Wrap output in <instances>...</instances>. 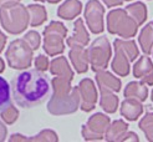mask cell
I'll use <instances>...</instances> for the list:
<instances>
[{
    "mask_svg": "<svg viewBox=\"0 0 153 142\" xmlns=\"http://www.w3.org/2000/svg\"><path fill=\"white\" fill-rule=\"evenodd\" d=\"M126 11L127 14L131 16L137 25H142V22L146 21L147 19V9H146V5L140 3V1H136L131 5H128L126 7Z\"/></svg>",
    "mask_w": 153,
    "mask_h": 142,
    "instance_id": "cell-21",
    "label": "cell"
},
{
    "mask_svg": "<svg viewBox=\"0 0 153 142\" xmlns=\"http://www.w3.org/2000/svg\"><path fill=\"white\" fill-rule=\"evenodd\" d=\"M125 97H129V99H136L141 102H143L148 96V88L143 85V82H129L127 84L125 91H123Z\"/></svg>",
    "mask_w": 153,
    "mask_h": 142,
    "instance_id": "cell-20",
    "label": "cell"
},
{
    "mask_svg": "<svg viewBox=\"0 0 153 142\" xmlns=\"http://www.w3.org/2000/svg\"><path fill=\"white\" fill-rule=\"evenodd\" d=\"M24 40L30 45V48L33 50H36L39 49L40 46V42H41V37H40V34L37 31H29L25 36H24Z\"/></svg>",
    "mask_w": 153,
    "mask_h": 142,
    "instance_id": "cell-30",
    "label": "cell"
},
{
    "mask_svg": "<svg viewBox=\"0 0 153 142\" xmlns=\"http://www.w3.org/2000/svg\"><path fill=\"white\" fill-rule=\"evenodd\" d=\"M88 62L94 71L105 70L111 59V44L106 37H97L87 49Z\"/></svg>",
    "mask_w": 153,
    "mask_h": 142,
    "instance_id": "cell-7",
    "label": "cell"
},
{
    "mask_svg": "<svg viewBox=\"0 0 153 142\" xmlns=\"http://www.w3.org/2000/svg\"><path fill=\"white\" fill-rule=\"evenodd\" d=\"M152 24H153V21H152Z\"/></svg>",
    "mask_w": 153,
    "mask_h": 142,
    "instance_id": "cell-42",
    "label": "cell"
},
{
    "mask_svg": "<svg viewBox=\"0 0 153 142\" xmlns=\"http://www.w3.org/2000/svg\"><path fill=\"white\" fill-rule=\"evenodd\" d=\"M5 70V64H4V61H3V59L0 57V72H3Z\"/></svg>",
    "mask_w": 153,
    "mask_h": 142,
    "instance_id": "cell-37",
    "label": "cell"
},
{
    "mask_svg": "<svg viewBox=\"0 0 153 142\" xmlns=\"http://www.w3.org/2000/svg\"><path fill=\"white\" fill-rule=\"evenodd\" d=\"M122 141H134V142H138V136L134 133V132H128L125 135V137L122 138Z\"/></svg>",
    "mask_w": 153,
    "mask_h": 142,
    "instance_id": "cell-32",
    "label": "cell"
},
{
    "mask_svg": "<svg viewBox=\"0 0 153 142\" xmlns=\"http://www.w3.org/2000/svg\"><path fill=\"white\" fill-rule=\"evenodd\" d=\"M103 13L105 7L98 0H90L85 6V19L92 34L103 31Z\"/></svg>",
    "mask_w": 153,
    "mask_h": 142,
    "instance_id": "cell-9",
    "label": "cell"
},
{
    "mask_svg": "<svg viewBox=\"0 0 153 142\" xmlns=\"http://www.w3.org/2000/svg\"><path fill=\"white\" fill-rule=\"evenodd\" d=\"M90 41V35L83 25L82 19H77L74 24V35L67 39V45L70 48L75 46H86Z\"/></svg>",
    "mask_w": 153,
    "mask_h": 142,
    "instance_id": "cell-12",
    "label": "cell"
},
{
    "mask_svg": "<svg viewBox=\"0 0 153 142\" xmlns=\"http://www.w3.org/2000/svg\"><path fill=\"white\" fill-rule=\"evenodd\" d=\"M96 81L100 90H105V91H114L118 92L121 90V81L114 77L111 72H107L103 70L97 71L96 74Z\"/></svg>",
    "mask_w": 153,
    "mask_h": 142,
    "instance_id": "cell-15",
    "label": "cell"
},
{
    "mask_svg": "<svg viewBox=\"0 0 153 142\" xmlns=\"http://www.w3.org/2000/svg\"><path fill=\"white\" fill-rule=\"evenodd\" d=\"M18 1H20V0H0V6L7 3H18Z\"/></svg>",
    "mask_w": 153,
    "mask_h": 142,
    "instance_id": "cell-36",
    "label": "cell"
},
{
    "mask_svg": "<svg viewBox=\"0 0 153 142\" xmlns=\"http://www.w3.org/2000/svg\"><path fill=\"white\" fill-rule=\"evenodd\" d=\"M151 99H152V102H153V90H152V96H151Z\"/></svg>",
    "mask_w": 153,
    "mask_h": 142,
    "instance_id": "cell-39",
    "label": "cell"
},
{
    "mask_svg": "<svg viewBox=\"0 0 153 142\" xmlns=\"http://www.w3.org/2000/svg\"><path fill=\"white\" fill-rule=\"evenodd\" d=\"M50 71L52 75H56V76H64L70 80L74 79V72L70 65H68L67 60L64 56H60L52 60L50 64Z\"/></svg>",
    "mask_w": 153,
    "mask_h": 142,
    "instance_id": "cell-19",
    "label": "cell"
},
{
    "mask_svg": "<svg viewBox=\"0 0 153 142\" xmlns=\"http://www.w3.org/2000/svg\"><path fill=\"white\" fill-rule=\"evenodd\" d=\"M136 21L129 16L126 10L114 9L107 15V29L111 34H117L121 37H133L137 33Z\"/></svg>",
    "mask_w": 153,
    "mask_h": 142,
    "instance_id": "cell-4",
    "label": "cell"
},
{
    "mask_svg": "<svg viewBox=\"0 0 153 142\" xmlns=\"http://www.w3.org/2000/svg\"><path fill=\"white\" fill-rule=\"evenodd\" d=\"M27 141H34V142H41V141H49V142H56L57 141V135L51 131V130H44L36 136L27 138Z\"/></svg>",
    "mask_w": 153,
    "mask_h": 142,
    "instance_id": "cell-29",
    "label": "cell"
},
{
    "mask_svg": "<svg viewBox=\"0 0 153 142\" xmlns=\"http://www.w3.org/2000/svg\"><path fill=\"white\" fill-rule=\"evenodd\" d=\"M113 45H117L118 48H121L123 50L127 56L129 57L131 61L136 60V57H138V49L136 46V42L133 40H121V39H116L113 42Z\"/></svg>",
    "mask_w": 153,
    "mask_h": 142,
    "instance_id": "cell-25",
    "label": "cell"
},
{
    "mask_svg": "<svg viewBox=\"0 0 153 142\" xmlns=\"http://www.w3.org/2000/svg\"><path fill=\"white\" fill-rule=\"evenodd\" d=\"M5 42H6V36L1 31H0V52L3 51V49L5 46Z\"/></svg>",
    "mask_w": 153,
    "mask_h": 142,
    "instance_id": "cell-35",
    "label": "cell"
},
{
    "mask_svg": "<svg viewBox=\"0 0 153 142\" xmlns=\"http://www.w3.org/2000/svg\"><path fill=\"white\" fill-rule=\"evenodd\" d=\"M71 62L75 67V70L79 74H85L88 70V56H87V50H85L82 46H75L71 48L70 54Z\"/></svg>",
    "mask_w": 153,
    "mask_h": 142,
    "instance_id": "cell-14",
    "label": "cell"
},
{
    "mask_svg": "<svg viewBox=\"0 0 153 142\" xmlns=\"http://www.w3.org/2000/svg\"><path fill=\"white\" fill-rule=\"evenodd\" d=\"M114 48V57L112 60V70L120 76H127L129 74V62L131 60L127 56L126 52L118 48L117 45H113Z\"/></svg>",
    "mask_w": 153,
    "mask_h": 142,
    "instance_id": "cell-13",
    "label": "cell"
},
{
    "mask_svg": "<svg viewBox=\"0 0 153 142\" xmlns=\"http://www.w3.org/2000/svg\"><path fill=\"white\" fill-rule=\"evenodd\" d=\"M140 129L144 132L148 141H153V112H148L141 120Z\"/></svg>",
    "mask_w": 153,
    "mask_h": 142,
    "instance_id": "cell-27",
    "label": "cell"
},
{
    "mask_svg": "<svg viewBox=\"0 0 153 142\" xmlns=\"http://www.w3.org/2000/svg\"><path fill=\"white\" fill-rule=\"evenodd\" d=\"M126 1H129V0H126Z\"/></svg>",
    "mask_w": 153,
    "mask_h": 142,
    "instance_id": "cell-41",
    "label": "cell"
},
{
    "mask_svg": "<svg viewBox=\"0 0 153 142\" xmlns=\"http://www.w3.org/2000/svg\"><path fill=\"white\" fill-rule=\"evenodd\" d=\"M6 133H7V131H6V127L4 126V123H3L1 121H0V142L5 140V137H6Z\"/></svg>",
    "mask_w": 153,
    "mask_h": 142,
    "instance_id": "cell-34",
    "label": "cell"
},
{
    "mask_svg": "<svg viewBox=\"0 0 153 142\" xmlns=\"http://www.w3.org/2000/svg\"><path fill=\"white\" fill-rule=\"evenodd\" d=\"M11 90L15 102L29 109L45 101L51 92V81L41 70H26L15 76Z\"/></svg>",
    "mask_w": 153,
    "mask_h": 142,
    "instance_id": "cell-1",
    "label": "cell"
},
{
    "mask_svg": "<svg viewBox=\"0 0 153 142\" xmlns=\"http://www.w3.org/2000/svg\"><path fill=\"white\" fill-rule=\"evenodd\" d=\"M18 117H19V111L16 110V107L11 106V105H9L6 109H4L1 111V118L7 125L14 123L18 120Z\"/></svg>",
    "mask_w": 153,
    "mask_h": 142,
    "instance_id": "cell-28",
    "label": "cell"
},
{
    "mask_svg": "<svg viewBox=\"0 0 153 142\" xmlns=\"http://www.w3.org/2000/svg\"><path fill=\"white\" fill-rule=\"evenodd\" d=\"M35 67L37 70H41V71L48 70V67H49V59L46 56H44V55H39L35 59Z\"/></svg>",
    "mask_w": 153,
    "mask_h": 142,
    "instance_id": "cell-31",
    "label": "cell"
},
{
    "mask_svg": "<svg viewBox=\"0 0 153 142\" xmlns=\"http://www.w3.org/2000/svg\"><path fill=\"white\" fill-rule=\"evenodd\" d=\"M82 10V4L79 0H66V1L59 6L57 9V15L60 18L66 19V20H71L76 18Z\"/></svg>",
    "mask_w": 153,
    "mask_h": 142,
    "instance_id": "cell-18",
    "label": "cell"
},
{
    "mask_svg": "<svg viewBox=\"0 0 153 142\" xmlns=\"http://www.w3.org/2000/svg\"><path fill=\"white\" fill-rule=\"evenodd\" d=\"M111 123L108 116L102 114H95L88 118L85 126H82V136L87 141L92 140H102L103 133L106 132L107 127Z\"/></svg>",
    "mask_w": 153,
    "mask_h": 142,
    "instance_id": "cell-8",
    "label": "cell"
},
{
    "mask_svg": "<svg viewBox=\"0 0 153 142\" xmlns=\"http://www.w3.org/2000/svg\"><path fill=\"white\" fill-rule=\"evenodd\" d=\"M142 103L136 99H129L126 97V100L121 105V115L125 116L128 121H136L142 115Z\"/></svg>",
    "mask_w": 153,
    "mask_h": 142,
    "instance_id": "cell-16",
    "label": "cell"
},
{
    "mask_svg": "<svg viewBox=\"0 0 153 142\" xmlns=\"http://www.w3.org/2000/svg\"><path fill=\"white\" fill-rule=\"evenodd\" d=\"M36 1H44V0H36Z\"/></svg>",
    "mask_w": 153,
    "mask_h": 142,
    "instance_id": "cell-40",
    "label": "cell"
},
{
    "mask_svg": "<svg viewBox=\"0 0 153 142\" xmlns=\"http://www.w3.org/2000/svg\"><path fill=\"white\" fill-rule=\"evenodd\" d=\"M0 21L10 34H20L29 25L27 7L18 3H7L0 7Z\"/></svg>",
    "mask_w": 153,
    "mask_h": 142,
    "instance_id": "cell-3",
    "label": "cell"
},
{
    "mask_svg": "<svg viewBox=\"0 0 153 142\" xmlns=\"http://www.w3.org/2000/svg\"><path fill=\"white\" fill-rule=\"evenodd\" d=\"M27 13H29V24L31 26L41 25L48 18L46 10L41 5H29Z\"/></svg>",
    "mask_w": 153,
    "mask_h": 142,
    "instance_id": "cell-22",
    "label": "cell"
},
{
    "mask_svg": "<svg viewBox=\"0 0 153 142\" xmlns=\"http://www.w3.org/2000/svg\"><path fill=\"white\" fill-rule=\"evenodd\" d=\"M33 49L24 39L14 40L5 52L7 64L11 69L22 70L30 67L33 62Z\"/></svg>",
    "mask_w": 153,
    "mask_h": 142,
    "instance_id": "cell-5",
    "label": "cell"
},
{
    "mask_svg": "<svg viewBox=\"0 0 153 142\" xmlns=\"http://www.w3.org/2000/svg\"><path fill=\"white\" fill-rule=\"evenodd\" d=\"M67 29L60 21H51L44 30V50L48 55L55 56L64 52V39Z\"/></svg>",
    "mask_w": 153,
    "mask_h": 142,
    "instance_id": "cell-6",
    "label": "cell"
},
{
    "mask_svg": "<svg viewBox=\"0 0 153 142\" xmlns=\"http://www.w3.org/2000/svg\"><path fill=\"white\" fill-rule=\"evenodd\" d=\"M44 1H48V3H51V4H55V3H59L60 0H44Z\"/></svg>",
    "mask_w": 153,
    "mask_h": 142,
    "instance_id": "cell-38",
    "label": "cell"
},
{
    "mask_svg": "<svg viewBox=\"0 0 153 142\" xmlns=\"http://www.w3.org/2000/svg\"><path fill=\"white\" fill-rule=\"evenodd\" d=\"M140 44L142 51L144 54H151L152 48H153V24L149 22L142 29V31L140 34Z\"/></svg>",
    "mask_w": 153,
    "mask_h": 142,
    "instance_id": "cell-23",
    "label": "cell"
},
{
    "mask_svg": "<svg viewBox=\"0 0 153 142\" xmlns=\"http://www.w3.org/2000/svg\"><path fill=\"white\" fill-rule=\"evenodd\" d=\"M80 94V109L82 111H91L95 109L97 101V91L94 81L91 79H83L77 86Z\"/></svg>",
    "mask_w": 153,
    "mask_h": 142,
    "instance_id": "cell-10",
    "label": "cell"
},
{
    "mask_svg": "<svg viewBox=\"0 0 153 142\" xmlns=\"http://www.w3.org/2000/svg\"><path fill=\"white\" fill-rule=\"evenodd\" d=\"M102 1L106 4V6L113 7V6H118V5H121L123 0H102Z\"/></svg>",
    "mask_w": 153,
    "mask_h": 142,
    "instance_id": "cell-33",
    "label": "cell"
},
{
    "mask_svg": "<svg viewBox=\"0 0 153 142\" xmlns=\"http://www.w3.org/2000/svg\"><path fill=\"white\" fill-rule=\"evenodd\" d=\"M11 87L7 81L0 76V112L6 109L11 102Z\"/></svg>",
    "mask_w": 153,
    "mask_h": 142,
    "instance_id": "cell-26",
    "label": "cell"
},
{
    "mask_svg": "<svg viewBox=\"0 0 153 142\" xmlns=\"http://www.w3.org/2000/svg\"><path fill=\"white\" fill-rule=\"evenodd\" d=\"M134 77L142 80L143 84L153 85V64L148 56H142L133 66Z\"/></svg>",
    "mask_w": 153,
    "mask_h": 142,
    "instance_id": "cell-11",
    "label": "cell"
},
{
    "mask_svg": "<svg viewBox=\"0 0 153 142\" xmlns=\"http://www.w3.org/2000/svg\"><path fill=\"white\" fill-rule=\"evenodd\" d=\"M100 91H101V100H100L101 107L106 112H108V114L116 112L117 106H118L117 96L113 95L112 91H105V90H100Z\"/></svg>",
    "mask_w": 153,
    "mask_h": 142,
    "instance_id": "cell-24",
    "label": "cell"
},
{
    "mask_svg": "<svg viewBox=\"0 0 153 142\" xmlns=\"http://www.w3.org/2000/svg\"><path fill=\"white\" fill-rule=\"evenodd\" d=\"M71 80L57 76L52 79L53 94L48 103V110L52 115L72 114L80 106V94L77 87H71Z\"/></svg>",
    "mask_w": 153,
    "mask_h": 142,
    "instance_id": "cell-2",
    "label": "cell"
},
{
    "mask_svg": "<svg viewBox=\"0 0 153 142\" xmlns=\"http://www.w3.org/2000/svg\"><path fill=\"white\" fill-rule=\"evenodd\" d=\"M127 131H128L127 123L125 121H122V120H117V121H113L112 123L108 125V127H107V130H106L105 137L110 142L122 141V138L125 137Z\"/></svg>",
    "mask_w": 153,
    "mask_h": 142,
    "instance_id": "cell-17",
    "label": "cell"
}]
</instances>
